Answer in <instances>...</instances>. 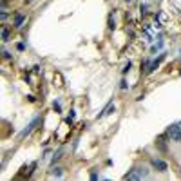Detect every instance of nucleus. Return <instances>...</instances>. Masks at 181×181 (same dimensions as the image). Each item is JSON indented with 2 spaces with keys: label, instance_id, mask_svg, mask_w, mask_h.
Instances as JSON below:
<instances>
[{
  "label": "nucleus",
  "instance_id": "nucleus-1",
  "mask_svg": "<svg viewBox=\"0 0 181 181\" xmlns=\"http://www.w3.org/2000/svg\"><path fill=\"white\" fill-rule=\"evenodd\" d=\"M167 132H169V138L172 140V141H181V125L178 123H172L169 129H167Z\"/></svg>",
  "mask_w": 181,
  "mask_h": 181
},
{
  "label": "nucleus",
  "instance_id": "nucleus-2",
  "mask_svg": "<svg viewBox=\"0 0 181 181\" xmlns=\"http://www.w3.org/2000/svg\"><path fill=\"white\" fill-rule=\"evenodd\" d=\"M150 165H152V169H156L158 172H167V170H169V163L163 161V159H159V158H152V159H150Z\"/></svg>",
  "mask_w": 181,
  "mask_h": 181
},
{
  "label": "nucleus",
  "instance_id": "nucleus-3",
  "mask_svg": "<svg viewBox=\"0 0 181 181\" xmlns=\"http://www.w3.org/2000/svg\"><path fill=\"white\" fill-rule=\"evenodd\" d=\"M145 176H147L145 169H134V170H131V172L125 176V179H129V181H138V179H141V178H145Z\"/></svg>",
  "mask_w": 181,
  "mask_h": 181
},
{
  "label": "nucleus",
  "instance_id": "nucleus-4",
  "mask_svg": "<svg viewBox=\"0 0 181 181\" xmlns=\"http://www.w3.org/2000/svg\"><path fill=\"white\" fill-rule=\"evenodd\" d=\"M38 123H40V120H38V118H36V120H33V121L29 123V127H27L26 131H22V134H20V138H26V136H27V134H29V132H31V131L35 129V127L38 125Z\"/></svg>",
  "mask_w": 181,
  "mask_h": 181
},
{
  "label": "nucleus",
  "instance_id": "nucleus-5",
  "mask_svg": "<svg viewBox=\"0 0 181 181\" xmlns=\"http://www.w3.org/2000/svg\"><path fill=\"white\" fill-rule=\"evenodd\" d=\"M112 110H114V105H112V103H109L107 107H105L102 112H100V114H98V118H103V116H107V114H110Z\"/></svg>",
  "mask_w": 181,
  "mask_h": 181
},
{
  "label": "nucleus",
  "instance_id": "nucleus-6",
  "mask_svg": "<svg viewBox=\"0 0 181 181\" xmlns=\"http://www.w3.org/2000/svg\"><path fill=\"white\" fill-rule=\"evenodd\" d=\"M24 18H26V15L18 13V15L15 16V26H16V27H20V26H22V22H24Z\"/></svg>",
  "mask_w": 181,
  "mask_h": 181
},
{
  "label": "nucleus",
  "instance_id": "nucleus-7",
  "mask_svg": "<svg viewBox=\"0 0 181 181\" xmlns=\"http://www.w3.org/2000/svg\"><path fill=\"white\" fill-rule=\"evenodd\" d=\"M9 40V31H7V27H4L2 29V42H7Z\"/></svg>",
  "mask_w": 181,
  "mask_h": 181
},
{
  "label": "nucleus",
  "instance_id": "nucleus-8",
  "mask_svg": "<svg viewBox=\"0 0 181 181\" xmlns=\"http://www.w3.org/2000/svg\"><path fill=\"white\" fill-rule=\"evenodd\" d=\"M127 87H129V85H127V80H121V83H120V89H123V91H125Z\"/></svg>",
  "mask_w": 181,
  "mask_h": 181
},
{
  "label": "nucleus",
  "instance_id": "nucleus-9",
  "mask_svg": "<svg viewBox=\"0 0 181 181\" xmlns=\"http://www.w3.org/2000/svg\"><path fill=\"white\" fill-rule=\"evenodd\" d=\"M53 174H54L56 178H60V176H62V169H54V170H53Z\"/></svg>",
  "mask_w": 181,
  "mask_h": 181
},
{
  "label": "nucleus",
  "instance_id": "nucleus-10",
  "mask_svg": "<svg viewBox=\"0 0 181 181\" xmlns=\"http://www.w3.org/2000/svg\"><path fill=\"white\" fill-rule=\"evenodd\" d=\"M16 49H18V51H24V49H26V45L20 42V44H16Z\"/></svg>",
  "mask_w": 181,
  "mask_h": 181
},
{
  "label": "nucleus",
  "instance_id": "nucleus-11",
  "mask_svg": "<svg viewBox=\"0 0 181 181\" xmlns=\"http://www.w3.org/2000/svg\"><path fill=\"white\" fill-rule=\"evenodd\" d=\"M127 2H131V0H127Z\"/></svg>",
  "mask_w": 181,
  "mask_h": 181
}]
</instances>
